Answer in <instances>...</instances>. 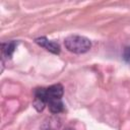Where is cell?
<instances>
[{"label":"cell","instance_id":"obj_8","mask_svg":"<svg viewBox=\"0 0 130 130\" xmlns=\"http://www.w3.org/2000/svg\"><path fill=\"white\" fill-rule=\"evenodd\" d=\"M68 130H71V129H68Z\"/></svg>","mask_w":130,"mask_h":130},{"label":"cell","instance_id":"obj_7","mask_svg":"<svg viewBox=\"0 0 130 130\" xmlns=\"http://www.w3.org/2000/svg\"><path fill=\"white\" fill-rule=\"evenodd\" d=\"M122 57H123V60H124L126 63L130 64V46H128V47H126V48L124 49Z\"/></svg>","mask_w":130,"mask_h":130},{"label":"cell","instance_id":"obj_5","mask_svg":"<svg viewBox=\"0 0 130 130\" xmlns=\"http://www.w3.org/2000/svg\"><path fill=\"white\" fill-rule=\"evenodd\" d=\"M17 42L15 41H11V42H6V43H2L1 44V51H2V60H4V58H11L16 47H17Z\"/></svg>","mask_w":130,"mask_h":130},{"label":"cell","instance_id":"obj_1","mask_svg":"<svg viewBox=\"0 0 130 130\" xmlns=\"http://www.w3.org/2000/svg\"><path fill=\"white\" fill-rule=\"evenodd\" d=\"M63 93H64V88L60 83L53 84L49 87L36 88L32 106L38 112H42L50 102L61 100Z\"/></svg>","mask_w":130,"mask_h":130},{"label":"cell","instance_id":"obj_6","mask_svg":"<svg viewBox=\"0 0 130 130\" xmlns=\"http://www.w3.org/2000/svg\"><path fill=\"white\" fill-rule=\"evenodd\" d=\"M49 106V110L53 115H57L60 114L62 112H64L65 110V106L62 102V100H56V101H52L48 104Z\"/></svg>","mask_w":130,"mask_h":130},{"label":"cell","instance_id":"obj_3","mask_svg":"<svg viewBox=\"0 0 130 130\" xmlns=\"http://www.w3.org/2000/svg\"><path fill=\"white\" fill-rule=\"evenodd\" d=\"M35 43L38 44L39 46L45 48L47 51L51 52L52 54H55V55H58L60 54V51H61V48H60V45L54 41H50L48 40L47 38L45 37H40V38H37L35 40Z\"/></svg>","mask_w":130,"mask_h":130},{"label":"cell","instance_id":"obj_4","mask_svg":"<svg viewBox=\"0 0 130 130\" xmlns=\"http://www.w3.org/2000/svg\"><path fill=\"white\" fill-rule=\"evenodd\" d=\"M61 126V119L58 116L47 117L42 125L40 126V130H57Z\"/></svg>","mask_w":130,"mask_h":130},{"label":"cell","instance_id":"obj_2","mask_svg":"<svg viewBox=\"0 0 130 130\" xmlns=\"http://www.w3.org/2000/svg\"><path fill=\"white\" fill-rule=\"evenodd\" d=\"M65 48L74 54H84L91 48V42L88 38L79 35H71L64 40Z\"/></svg>","mask_w":130,"mask_h":130}]
</instances>
